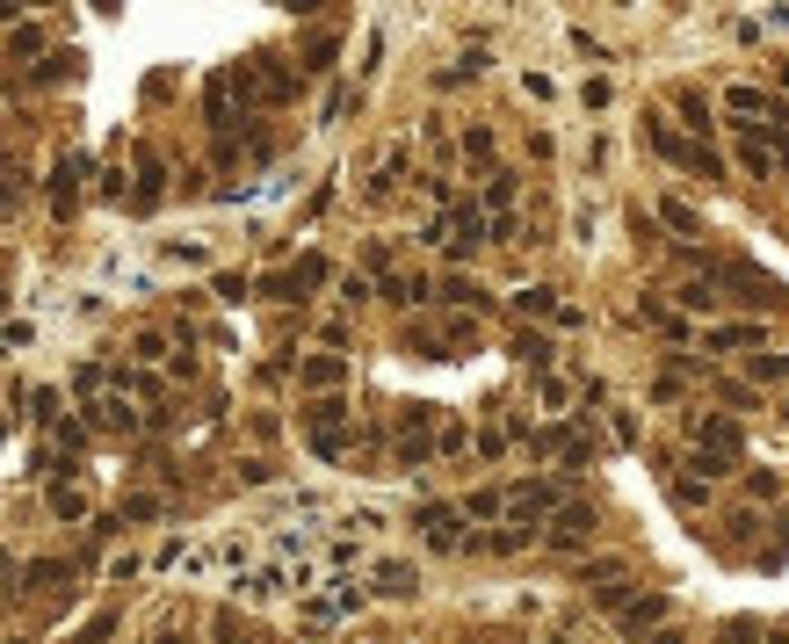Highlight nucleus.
I'll list each match as a JSON object with an SVG mask.
<instances>
[{
	"instance_id": "obj_1",
	"label": "nucleus",
	"mask_w": 789,
	"mask_h": 644,
	"mask_svg": "<svg viewBox=\"0 0 789 644\" xmlns=\"http://www.w3.org/2000/svg\"><path fill=\"white\" fill-rule=\"evenodd\" d=\"M717 290H732V304H753V312H789V290L775 275H761L753 261H717Z\"/></svg>"
},
{
	"instance_id": "obj_2",
	"label": "nucleus",
	"mask_w": 789,
	"mask_h": 644,
	"mask_svg": "<svg viewBox=\"0 0 789 644\" xmlns=\"http://www.w3.org/2000/svg\"><path fill=\"white\" fill-rule=\"evenodd\" d=\"M225 80H232V95L247 102V109H254V102H290V95H297V73L283 66V58H247V66H232Z\"/></svg>"
},
{
	"instance_id": "obj_3",
	"label": "nucleus",
	"mask_w": 789,
	"mask_h": 644,
	"mask_svg": "<svg viewBox=\"0 0 789 644\" xmlns=\"http://www.w3.org/2000/svg\"><path fill=\"white\" fill-rule=\"evenodd\" d=\"M645 138H652V152L659 160H674V167H688V174H703V181H724V160L710 145H695V138H681L666 116H645Z\"/></svg>"
},
{
	"instance_id": "obj_4",
	"label": "nucleus",
	"mask_w": 789,
	"mask_h": 644,
	"mask_svg": "<svg viewBox=\"0 0 789 644\" xmlns=\"http://www.w3.org/2000/svg\"><path fill=\"white\" fill-rule=\"evenodd\" d=\"M326 275H333V268H326L319 254H305L297 268H276V275H261L254 290H261V297H276V304H290V297H312V290L326 283Z\"/></svg>"
},
{
	"instance_id": "obj_5",
	"label": "nucleus",
	"mask_w": 789,
	"mask_h": 644,
	"mask_svg": "<svg viewBox=\"0 0 789 644\" xmlns=\"http://www.w3.org/2000/svg\"><path fill=\"white\" fill-rule=\"evenodd\" d=\"M565 507V478H529V485H514L507 493V514L514 521H551Z\"/></svg>"
},
{
	"instance_id": "obj_6",
	"label": "nucleus",
	"mask_w": 789,
	"mask_h": 644,
	"mask_svg": "<svg viewBox=\"0 0 789 644\" xmlns=\"http://www.w3.org/2000/svg\"><path fill=\"white\" fill-rule=\"evenodd\" d=\"M413 529L428 536L435 550H464V507H442V500H428V507H413Z\"/></svg>"
},
{
	"instance_id": "obj_7",
	"label": "nucleus",
	"mask_w": 789,
	"mask_h": 644,
	"mask_svg": "<svg viewBox=\"0 0 789 644\" xmlns=\"http://www.w3.org/2000/svg\"><path fill=\"white\" fill-rule=\"evenodd\" d=\"M666 616H674V601H666V594H630L616 608V630L623 637H652V630H666Z\"/></svg>"
},
{
	"instance_id": "obj_8",
	"label": "nucleus",
	"mask_w": 789,
	"mask_h": 644,
	"mask_svg": "<svg viewBox=\"0 0 789 644\" xmlns=\"http://www.w3.org/2000/svg\"><path fill=\"white\" fill-rule=\"evenodd\" d=\"M695 449H703V456H717V464H739L746 435H739V420H724V413H703V420H695Z\"/></svg>"
},
{
	"instance_id": "obj_9",
	"label": "nucleus",
	"mask_w": 789,
	"mask_h": 644,
	"mask_svg": "<svg viewBox=\"0 0 789 644\" xmlns=\"http://www.w3.org/2000/svg\"><path fill=\"white\" fill-rule=\"evenodd\" d=\"M355 608H362V587H355V579H333V594H312L305 601V630H326V623L355 616Z\"/></svg>"
},
{
	"instance_id": "obj_10",
	"label": "nucleus",
	"mask_w": 789,
	"mask_h": 644,
	"mask_svg": "<svg viewBox=\"0 0 789 644\" xmlns=\"http://www.w3.org/2000/svg\"><path fill=\"white\" fill-rule=\"evenodd\" d=\"M594 536V507H580V500H565L558 514H551V529H543V543L551 550H580Z\"/></svg>"
},
{
	"instance_id": "obj_11",
	"label": "nucleus",
	"mask_w": 789,
	"mask_h": 644,
	"mask_svg": "<svg viewBox=\"0 0 789 644\" xmlns=\"http://www.w3.org/2000/svg\"><path fill=\"white\" fill-rule=\"evenodd\" d=\"M297 384H305L312 398L341 391V384H348V355H305V362H297Z\"/></svg>"
},
{
	"instance_id": "obj_12",
	"label": "nucleus",
	"mask_w": 789,
	"mask_h": 644,
	"mask_svg": "<svg viewBox=\"0 0 789 644\" xmlns=\"http://www.w3.org/2000/svg\"><path fill=\"white\" fill-rule=\"evenodd\" d=\"M131 167H138V196H131V210H153V203H160V189H167L160 152H153V145H138V152H131Z\"/></svg>"
},
{
	"instance_id": "obj_13",
	"label": "nucleus",
	"mask_w": 789,
	"mask_h": 644,
	"mask_svg": "<svg viewBox=\"0 0 789 644\" xmlns=\"http://www.w3.org/2000/svg\"><path fill=\"white\" fill-rule=\"evenodd\" d=\"M370 587H377L384 601H413V594H420V572H413V565H399V558H384V565L370 572Z\"/></svg>"
},
{
	"instance_id": "obj_14",
	"label": "nucleus",
	"mask_w": 789,
	"mask_h": 644,
	"mask_svg": "<svg viewBox=\"0 0 789 644\" xmlns=\"http://www.w3.org/2000/svg\"><path fill=\"white\" fill-rule=\"evenodd\" d=\"M80 174H87V160H80V152H66V160H58V174H51V203H58V218H73V203H80Z\"/></svg>"
},
{
	"instance_id": "obj_15",
	"label": "nucleus",
	"mask_w": 789,
	"mask_h": 644,
	"mask_svg": "<svg viewBox=\"0 0 789 644\" xmlns=\"http://www.w3.org/2000/svg\"><path fill=\"white\" fill-rule=\"evenodd\" d=\"M514 312H522V319H558L565 304H558L551 283H529V290H514Z\"/></svg>"
},
{
	"instance_id": "obj_16",
	"label": "nucleus",
	"mask_w": 789,
	"mask_h": 644,
	"mask_svg": "<svg viewBox=\"0 0 789 644\" xmlns=\"http://www.w3.org/2000/svg\"><path fill=\"white\" fill-rule=\"evenodd\" d=\"M710 355H732V348H761V326H710L703 333Z\"/></svg>"
},
{
	"instance_id": "obj_17",
	"label": "nucleus",
	"mask_w": 789,
	"mask_h": 644,
	"mask_svg": "<svg viewBox=\"0 0 789 644\" xmlns=\"http://www.w3.org/2000/svg\"><path fill=\"white\" fill-rule=\"evenodd\" d=\"M203 116H210V131H232V80L225 73L203 87Z\"/></svg>"
},
{
	"instance_id": "obj_18",
	"label": "nucleus",
	"mask_w": 789,
	"mask_h": 644,
	"mask_svg": "<svg viewBox=\"0 0 789 644\" xmlns=\"http://www.w3.org/2000/svg\"><path fill=\"white\" fill-rule=\"evenodd\" d=\"M87 420H95V427H116V435H131V427H138L145 413H131L124 398H95V406H87Z\"/></svg>"
},
{
	"instance_id": "obj_19",
	"label": "nucleus",
	"mask_w": 789,
	"mask_h": 644,
	"mask_svg": "<svg viewBox=\"0 0 789 644\" xmlns=\"http://www.w3.org/2000/svg\"><path fill=\"white\" fill-rule=\"evenodd\" d=\"M326 427H348V406H341V398H312V406H305V435H326Z\"/></svg>"
},
{
	"instance_id": "obj_20",
	"label": "nucleus",
	"mask_w": 789,
	"mask_h": 644,
	"mask_svg": "<svg viewBox=\"0 0 789 644\" xmlns=\"http://www.w3.org/2000/svg\"><path fill=\"white\" fill-rule=\"evenodd\" d=\"M232 587H239V594H247V601H276V594L290 587V579H283L276 565H261V572H247V579H232Z\"/></svg>"
},
{
	"instance_id": "obj_21",
	"label": "nucleus",
	"mask_w": 789,
	"mask_h": 644,
	"mask_svg": "<svg viewBox=\"0 0 789 644\" xmlns=\"http://www.w3.org/2000/svg\"><path fill=\"white\" fill-rule=\"evenodd\" d=\"M66 579V558H37V565H22V594H44Z\"/></svg>"
},
{
	"instance_id": "obj_22",
	"label": "nucleus",
	"mask_w": 789,
	"mask_h": 644,
	"mask_svg": "<svg viewBox=\"0 0 789 644\" xmlns=\"http://www.w3.org/2000/svg\"><path fill=\"white\" fill-rule=\"evenodd\" d=\"M724 290H717V275H703V283H681V312H717Z\"/></svg>"
},
{
	"instance_id": "obj_23",
	"label": "nucleus",
	"mask_w": 789,
	"mask_h": 644,
	"mask_svg": "<svg viewBox=\"0 0 789 644\" xmlns=\"http://www.w3.org/2000/svg\"><path fill=\"white\" fill-rule=\"evenodd\" d=\"M572 442H580V435H572L565 420H551V427H536V435H529V449H536V456H565Z\"/></svg>"
},
{
	"instance_id": "obj_24",
	"label": "nucleus",
	"mask_w": 789,
	"mask_h": 644,
	"mask_svg": "<svg viewBox=\"0 0 789 644\" xmlns=\"http://www.w3.org/2000/svg\"><path fill=\"white\" fill-rule=\"evenodd\" d=\"M73 73H80V51H51L29 80H37V87H51V80H73Z\"/></svg>"
},
{
	"instance_id": "obj_25",
	"label": "nucleus",
	"mask_w": 789,
	"mask_h": 644,
	"mask_svg": "<svg viewBox=\"0 0 789 644\" xmlns=\"http://www.w3.org/2000/svg\"><path fill=\"white\" fill-rule=\"evenodd\" d=\"M384 297L391 304H420L428 297V275H384Z\"/></svg>"
},
{
	"instance_id": "obj_26",
	"label": "nucleus",
	"mask_w": 789,
	"mask_h": 644,
	"mask_svg": "<svg viewBox=\"0 0 789 644\" xmlns=\"http://www.w3.org/2000/svg\"><path fill=\"white\" fill-rule=\"evenodd\" d=\"M51 514L58 521H80L87 514V493H80V485H51Z\"/></svg>"
},
{
	"instance_id": "obj_27",
	"label": "nucleus",
	"mask_w": 789,
	"mask_h": 644,
	"mask_svg": "<svg viewBox=\"0 0 789 644\" xmlns=\"http://www.w3.org/2000/svg\"><path fill=\"white\" fill-rule=\"evenodd\" d=\"M514 355H522L529 370H551V355H558V348L543 341V333H522V341H514Z\"/></svg>"
},
{
	"instance_id": "obj_28",
	"label": "nucleus",
	"mask_w": 789,
	"mask_h": 644,
	"mask_svg": "<svg viewBox=\"0 0 789 644\" xmlns=\"http://www.w3.org/2000/svg\"><path fill=\"white\" fill-rule=\"evenodd\" d=\"M674 109L688 116V131H710V102L695 95V87H681V95H674Z\"/></svg>"
},
{
	"instance_id": "obj_29",
	"label": "nucleus",
	"mask_w": 789,
	"mask_h": 644,
	"mask_svg": "<svg viewBox=\"0 0 789 644\" xmlns=\"http://www.w3.org/2000/svg\"><path fill=\"white\" fill-rule=\"evenodd\" d=\"M659 218L674 225V232H703V218H695V210H688L681 196H666V203H659Z\"/></svg>"
},
{
	"instance_id": "obj_30",
	"label": "nucleus",
	"mask_w": 789,
	"mask_h": 644,
	"mask_svg": "<svg viewBox=\"0 0 789 644\" xmlns=\"http://www.w3.org/2000/svg\"><path fill=\"white\" fill-rule=\"evenodd\" d=\"M724 102H732L739 116H761V109H775V95H761V87H732Z\"/></svg>"
},
{
	"instance_id": "obj_31",
	"label": "nucleus",
	"mask_w": 789,
	"mask_h": 644,
	"mask_svg": "<svg viewBox=\"0 0 789 644\" xmlns=\"http://www.w3.org/2000/svg\"><path fill=\"white\" fill-rule=\"evenodd\" d=\"M428 456H435V442H428V435H399V464H406V471H420Z\"/></svg>"
},
{
	"instance_id": "obj_32",
	"label": "nucleus",
	"mask_w": 789,
	"mask_h": 644,
	"mask_svg": "<svg viewBox=\"0 0 789 644\" xmlns=\"http://www.w3.org/2000/svg\"><path fill=\"white\" fill-rule=\"evenodd\" d=\"M507 203H514V174H493V181H485V210H493V218H500Z\"/></svg>"
},
{
	"instance_id": "obj_33",
	"label": "nucleus",
	"mask_w": 789,
	"mask_h": 644,
	"mask_svg": "<svg viewBox=\"0 0 789 644\" xmlns=\"http://www.w3.org/2000/svg\"><path fill=\"white\" fill-rule=\"evenodd\" d=\"M710 500V478H674V507H703Z\"/></svg>"
},
{
	"instance_id": "obj_34",
	"label": "nucleus",
	"mask_w": 789,
	"mask_h": 644,
	"mask_svg": "<svg viewBox=\"0 0 789 644\" xmlns=\"http://www.w3.org/2000/svg\"><path fill=\"white\" fill-rule=\"evenodd\" d=\"M753 377H761V384H789V355H753Z\"/></svg>"
},
{
	"instance_id": "obj_35",
	"label": "nucleus",
	"mask_w": 789,
	"mask_h": 644,
	"mask_svg": "<svg viewBox=\"0 0 789 644\" xmlns=\"http://www.w3.org/2000/svg\"><path fill=\"white\" fill-rule=\"evenodd\" d=\"M464 514H478V521H485V514H507V493H493V485H485V493L464 500Z\"/></svg>"
},
{
	"instance_id": "obj_36",
	"label": "nucleus",
	"mask_w": 789,
	"mask_h": 644,
	"mask_svg": "<svg viewBox=\"0 0 789 644\" xmlns=\"http://www.w3.org/2000/svg\"><path fill=\"white\" fill-rule=\"evenodd\" d=\"M746 493L753 500H782V478L775 471H746Z\"/></svg>"
},
{
	"instance_id": "obj_37",
	"label": "nucleus",
	"mask_w": 789,
	"mask_h": 644,
	"mask_svg": "<svg viewBox=\"0 0 789 644\" xmlns=\"http://www.w3.org/2000/svg\"><path fill=\"white\" fill-rule=\"evenodd\" d=\"M442 297H449V304H485V297H478V283H464V275H449V283H442Z\"/></svg>"
},
{
	"instance_id": "obj_38",
	"label": "nucleus",
	"mask_w": 789,
	"mask_h": 644,
	"mask_svg": "<svg viewBox=\"0 0 789 644\" xmlns=\"http://www.w3.org/2000/svg\"><path fill=\"white\" fill-rule=\"evenodd\" d=\"M124 514H131V521H160V500H153V493H131Z\"/></svg>"
},
{
	"instance_id": "obj_39",
	"label": "nucleus",
	"mask_w": 789,
	"mask_h": 644,
	"mask_svg": "<svg viewBox=\"0 0 789 644\" xmlns=\"http://www.w3.org/2000/svg\"><path fill=\"white\" fill-rule=\"evenodd\" d=\"M8 51H15V58H37V51H44V37H37V29H15V37H8Z\"/></svg>"
},
{
	"instance_id": "obj_40",
	"label": "nucleus",
	"mask_w": 789,
	"mask_h": 644,
	"mask_svg": "<svg viewBox=\"0 0 789 644\" xmlns=\"http://www.w3.org/2000/svg\"><path fill=\"white\" fill-rule=\"evenodd\" d=\"M609 95H616L609 80H587V87H580V102H587V109H609Z\"/></svg>"
},
{
	"instance_id": "obj_41",
	"label": "nucleus",
	"mask_w": 789,
	"mask_h": 644,
	"mask_svg": "<svg viewBox=\"0 0 789 644\" xmlns=\"http://www.w3.org/2000/svg\"><path fill=\"white\" fill-rule=\"evenodd\" d=\"M341 297L348 304H370V275H341Z\"/></svg>"
},
{
	"instance_id": "obj_42",
	"label": "nucleus",
	"mask_w": 789,
	"mask_h": 644,
	"mask_svg": "<svg viewBox=\"0 0 789 644\" xmlns=\"http://www.w3.org/2000/svg\"><path fill=\"white\" fill-rule=\"evenodd\" d=\"M464 152L471 160H493V131H464Z\"/></svg>"
},
{
	"instance_id": "obj_43",
	"label": "nucleus",
	"mask_w": 789,
	"mask_h": 644,
	"mask_svg": "<svg viewBox=\"0 0 789 644\" xmlns=\"http://www.w3.org/2000/svg\"><path fill=\"white\" fill-rule=\"evenodd\" d=\"M247 290H254L247 275H218V297H225V304H239V297H247Z\"/></svg>"
},
{
	"instance_id": "obj_44",
	"label": "nucleus",
	"mask_w": 789,
	"mask_h": 644,
	"mask_svg": "<svg viewBox=\"0 0 789 644\" xmlns=\"http://www.w3.org/2000/svg\"><path fill=\"white\" fill-rule=\"evenodd\" d=\"M239 478H247V485H268V478H276V464H261V456H247V464H239Z\"/></svg>"
},
{
	"instance_id": "obj_45",
	"label": "nucleus",
	"mask_w": 789,
	"mask_h": 644,
	"mask_svg": "<svg viewBox=\"0 0 789 644\" xmlns=\"http://www.w3.org/2000/svg\"><path fill=\"white\" fill-rule=\"evenodd\" d=\"M753 637H761V623H746V616H739V623H724V644H753Z\"/></svg>"
},
{
	"instance_id": "obj_46",
	"label": "nucleus",
	"mask_w": 789,
	"mask_h": 644,
	"mask_svg": "<svg viewBox=\"0 0 789 644\" xmlns=\"http://www.w3.org/2000/svg\"><path fill=\"white\" fill-rule=\"evenodd\" d=\"M645 644H688V637H681V630H674V623H666V630H652V637H645Z\"/></svg>"
},
{
	"instance_id": "obj_47",
	"label": "nucleus",
	"mask_w": 789,
	"mask_h": 644,
	"mask_svg": "<svg viewBox=\"0 0 789 644\" xmlns=\"http://www.w3.org/2000/svg\"><path fill=\"white\" fill-rule=\"evenodd\" d=\"M276 8H290V15H312V8H319V0H276Z\"/></svg>"
},
{
	"instance_id": "obj_48",
	"label": "nucleus",
	"mask_w": 789,
	"mask_h": 644,
	"mask_svg": "<svg viewBox=\"0 0 789 644\" xmlns=\"http://www.w3.org/2000/svg\"><path fill=\"white\" fill-rule=\"evenodd\" d=\"M15 196H22V189H15V181H0V210H15Z\"/></svg>"
},
{
	"instance_id": "obj_49",
	"label": "nucleus",
	"mask_w": 789,
	"mask_h": 644,
	"mask_svg": "<svg viewBox=\"0 0 789 644\" xmlns=\"http://www.w3.org/2000/svg\"><path fill=\"white\" fill-rule=\"evenodd\" d=\"M775 558H789V514H782V550H775Z\"/></svg>"
},
{
	"instance_id": "obj_50",
	"label": "nucleus",
	"mask_w": 789,
	"mask_h": 644,
	"mask_svg": "<svg viewBox=\"0 0 789 644\" xmlns=\"http://www.w3.org/2000/svg\"><path fill=\"white\" fill-rule=\"evenodd\" d=\"M768 22H782V29H789V8H768Z\"/></svg>"
},
{
	"instance_id": "obj_51",
	"label": "nucleus",
	"mask_w": 789,
	"mask_h": 644,
	"mask_svg": "<svg viewBox=\"0 0 789 644\" xmlns=\"http://www.w3.org/2000/svg\"><path fill=\"white\" fill-rule=\"evenodd\" d=\"M95 8H102V15H116V8H124V0H95Z\"/></svg>"
},
{
	"instance_id": "obj_52",
	"label": "nucleus",
	"mask_w": 789,
	"mask_h": 644,
	"mask_svg": "<svg viewBox=\"0 0 789 644\" xmlns=\"http://www.w3.org/2000/svg\"><path fill=\"white\" fill-rule=\"evenodd\" d=\"M775 66H782V87H789V58H775Z\"/></svg>"
},
{
	"instance_id": "obj_53",
	"label": "nucleus",
	"mask_w": 789,
	"mask_h": 644,
	"mask_svg": "<svg viewBox=\"0 0 789 644\" xmlns=\"http://www.w3.org/2000/svg\"><path fill=\"white\" fill-rule=\"evenodd\" d=\"M768 644H789V630H775V637H768Z\"/></svg>"
},
{
	"instance_id": "obj_54",
	"label": "nucleus",
	"mask_w": 789,
	"mask_h": 644,
	"mask_svg": "<svg viewBox=\"0 0 789 644\" xmlns=\"http://www.w3.org/2000/svg\"><path fill=\"white\" fill-rule=\"evenodd\" d=\"M22 8H44V0H22Z\"/></svg>"
},
{
	"instance_id": "obj_55",
	"label": "nucleus",
	"mask_w": 789,
	"mask_h": 644,
	"mask_svg": "<svg viewBox=\"0 0 789 644\" xmlns=\"http://www.w3.org/2000/svg\"><path fill=\"white\" fill-rule=\"evenodd\" d=\"M15 644H22V637H15Z\"/></svg>"
}]
</instances>
